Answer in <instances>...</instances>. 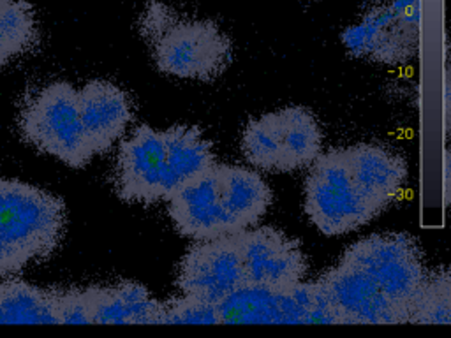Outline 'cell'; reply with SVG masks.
I'll return each instance as SVG.
<instances>
[{
  "label": "cell",
  "mask_w": 451,
  "mask_h": 338,
  "mask_svg": "<svg viewBox=\"0 0 451 338\" xmlns=\"http://www.w3.org/2000/svg\"><path fill=\"white\" fill-rule=\"evenodd\" d=\"M247 284L284 291L307 278L309 261L298 240L273 225L249 227L234 234Z\"/></svg>",
  "instance_id": "cell-9"
},
{
  "label": "cell",
  "mask_w": 451,
  "mask_h": 338,
  "mask_svg": "<svg viewBox=\"0 0 451 338\" xmlns=\"http://www.w3.org/2000/svg\"><path fill=\"white\" fill-rule=\"evenodd\" d=\"M340 261L370 278L399 306L409 324L428 277L423 250L407 233H374L346 249Z\"/></svg>",
  "instance_id": "cell-7"
},
{
  "label": "cell",
  "mask_w": 451,
  "mask_h": 338,
  "mask_svg": "<svg viewBox=\"0 0 451 338\" xmlns=\"http://www.w3.org/2000/svg\"><path fill=\"white\" fill-rule=\"evenodd\" d=\"M245 284L236 236L197 240L181 257L177 286L181 294L217 305Z\"/></svg>",
  "instance_id": "cell-10"
},
{
  "label": "cell",
  "mask_w": 451,
  "mask_h": 338,
  "mask_svg": "<svg viewBox=\"0 0 451 338\" xmlns=\"http://www.w3.org/2000/svg\"><path fill=\"white\" fill-rule=\"evenodd\" d=\"M338 324H406V317L383 291L360 270L338 261L319 275Z\"/></svg>",
  "instance_id": "cell-12"
},
{
  "label": "cell",
  "mask_w": 451,
  "mask_h": 338,
  "mask_svg": "<svg viewBox=\"0 0 451 338\" xmlns=\"http://www.w3.org/2000/svg\"><path fill=\"white\" fill-rule=\"evenodd\" d=\"M18 129L25 143L73 169L95 157L81 124L78 88L69 81H51L25 97Z\"/></svg>",
  "instance_id": "cell-5"
},
{
  "label": "cell",
  "mask_w": 451,
  "mask_h": 338,
  "mask_svg": "<svg viewBox=\"0 0 451 338\" xmlns=\"http://www.w3.org/2000/svg\"><path fill=\"white\" fill-rule=\"evenodd\" d=\"M309 168L303 185V210L321 234L353 233L384 211L360 187L344 146L321 152Z\"/></svg>",
  "instance_id": "cell-4"
},
{
  "label": "cell",
  "mask_w": 451,
  "mask_h": 338,
  "mask_svg": "<svg viewBox=\"0 0 451 338\" xmlns=\"http://www.w3.org/2000/svg\"><path fill=\"white\" fill-rule=\"evenodd\" d=\"M214 162V145L197 125L159 130L141 124L118 145L113 185L124 203L153 205L168 201Z\"/></svg>",
  "instance_id": "cell-1"
},
{
  "label": "cell",
  "mask_w": 451,
  "mask_h": 338,
  "mask_svg": "<svg viewBox=\"0 0 451 338\" xmlns=\"http://www.w3.org/2000/svg\"><path fill=\"white\" fill-rule=\"evenodd\" d=\"M271 201V187L256 169L214 162L169 196L168 215L181 236L197 242L249 229Z\"/></svg>",
  "instance_id": "cell-2"
},
{
  "label": "cell",
  "mask_w": 451,
  "mask_h": 338,
  "mask_svg": "<svg viewBox=\"0 0 451 338\" xmlns=\"http://www.w3.org/2000/svg\"><path fill=\"white\" fill-rule=\"evenodd\" d=\"M92 324H161V305L136 280L113 286H87Z\"/></svg>",
  "instance_id": "cell-16"
},
{
  "label": "cell",
  "mask_w": 451,
  "mask_h": 338,
  "mask_svg": "<svg viewBox=\"0 0 451 338\" xmlns=\"http://www.w3.org/2000/svg\"><path fill=\"white\" fill-rule=\"evenodd\" d=\"M321 124L309 108L287 106L250 118L243 127L240 148L254 169L293 173L309 168L322 152Z\"/></svg>",
  "instance_id": "cell-6"
},
{
  "label": "cell",
  "mask_w": 451,
  "mask_h": 338,
  "mask_svg": "<svg viewBox=\"0 0 451 338\" xmlns=\"http://www.w3.org/2000/svg\"><path fill=\"white\" fill-rule=\"evenodd\" d=\"M221 324H303L294 287L273 291L242 284L217 303Z\"/></svg>",
  "instance_id": "cell-14"
},
{
  "label": "cell",
  "mask_w": 451,
  "mask_h": 338,
  "mask_svg": "<svg viewBox=\"0 0 451 338\" xmlns=\"http://www.w3.org/2000/svg\"><path fill=\"white\" fill-rule=\"evenodd\" d=\"M161 324H221L217 305L181 294L161 305Z\"/></svg>",
  "instance_id": "cell-20"
},
{
  "label": "cell",
  "mask_w": 451,
  "mask_h": 338,
  "mask_svg": "<svg viewBox=\"0 0 451 338\" xmlns=\"http://www.w3.org/2000/svg\"><path fill=\"white\" fill-rule=\"evenodd\" d=\"M36 9L27 0H0V67L37 48Z\"/></svg>",
  "instance_id": "cell-18"
},
{
  "label": "cell",
  "mask_w": 451,
  "mask_h": 338,
  "mask_svg": "<svg viewBox=\"0 0 451 338\" xmlns=\"http://www.w3.org/2000/svg\"><path fill=\"white\" fill-rule=\"evenodd\" d=\"M451 282L446 266L428 271V277L412 310L409 324H450Z\"/></svg>",
  "instance_id": "cell-19"
},
{
  "label": "cell",
  "mask_w": 451,
  "mask_h": 338,
  "mask_svg": "<svg viewBox=\"0 0 451 338\" xmlns=\"http://www.w3.org/2000/svg\"><path fill=\"white\" fill-rule=\"evenodd\" d=\"M150 46L155 67L180 80L210 83L233 62L231 39L212 20L177 16Z\"/></svg>",
  "instance_id": "cell-8"
},
{
  "label": "cell",
  "mask_w": 451,
  "mask_h": 338,
  "mask_svg": "<svg viewBox=\"0 0 451 338\" xmlns=\"http://www.w3.org/2000/svg\"><path fill=\"white\" fill-rule=\"evenodd\" d=\"M58 324H92L85 287H55Z\"/></svg>",
  "instance_id": "cell-21"
},
{
  "label": "cell",
  "mask_w": 451,
  "mask_h": 338,
  "mask_svg": "<svg viewBox=\"0 0 451 338\" xmlns=\"http://www.w3.org/2000/svg\"><path fill=\"white\" fill-rule=\"evenodd\" d=\"M391 7L399 12L407 23L419 27V0H393Z\"/></svg>",
  "instance_id": "cell-23"
},
{
  "label": "cell",
  "mask_w": 451,
  "mask_h": 338,
  "mask_svg": "<svg viewBox=\"0 0 451 338\" xmlns=\"http://www.w3.org/2000/svg\"><path fill=\"white\" fill-rule=\"evenodd\" d=\"M177 16H178L177 12L171 7H168V5L157 4V2L148 4L139 20V32L143 36V39L150 44L159 34L164 32L166 28L169 27V23Z\"/></svg>",
  "instance_id": "cell-22"
},
{
  "label": "cell",
  "mask_w": 451,
  "mask_h": 338,
  "mask_svg": "<svg viewBox=\"0 0 451 338\" xmlns=\"http://www.w3.org/2000/svg\"><path fill=\"white\" fill-rule=\"evenodd\" d=\"M351 171L360 187L383 210L400 197L409 176V168L402 155L375 143H356L344 146Z\"/></svg>",
  "instance_id": "cell-15"
},
{
  "label": "cell",
  "mask_w": 451,
  "mask_h": 338,
  "mask_svg": "<svg viewBox=\"0 0 451 338\" xmlns=\"http://www.w3.org/2000/svg\"><path fill=\"white\" fill-rule=\"evenodd\" d=\"M80 117L93 155H102L124 137L134 117L129 93L108 80H90L78 88Z\"/></svg>",
  "instance_id": "cell-13"
},
{
  "label": "cell",
  "mask_w": 451,
  "mask_h": 338,
  "mask_svg": "<svg viewBox=\"0 0 451 338\" xmlns=\"http://www.w3.org/2000/svg\"><path fill=\"white\" fill-rule=\"evenodd\" d=\"M419 27L407 23L388 5H375L342 32V44L356 58L404 65L418 53Z\"/></svg>",
  "instance_id": "cell-11"
},
{
  "label": "cell",
  "mask_w": 451,
  "mask_h": 338,
  "mask_svg": "<svg viewBox=\"0 0 451 338\" xmlns=\"http://www.w3.org/2000/svg\"><path fill=\"white\" fill-rule=\"evenodd\" d=\"M67 225L62 197L16 178L0 176V278L18 277L51 257Z\"/></svg>",
  "instance_id": "cell-3"
},
{
  "label": "cell",
  "mask_w": 451,
  "mask_h": 338,
  "mask_svg": "<svg viewBox=\"0 0 451 338\" xmlns=\"http://www.w3.org/2000/svg\"><path fill=\"white\" fill-rule=\"evenodd\" d=\"M0 324H58L55 287L0 278Z\"/></svg>",
  "instance_id": "cell-17"
}]
</instances>
